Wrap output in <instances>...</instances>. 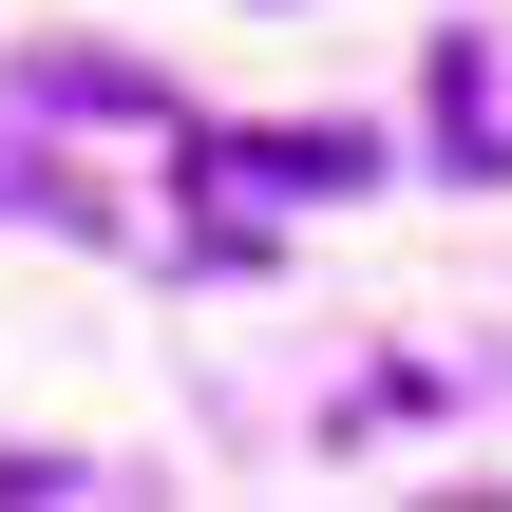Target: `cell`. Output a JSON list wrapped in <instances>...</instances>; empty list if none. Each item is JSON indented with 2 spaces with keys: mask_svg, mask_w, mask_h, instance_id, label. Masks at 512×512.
I'll list each match as a JSON object with an SVG mask.
<instances>
[{
  "mask_svg": "<svg viewBox=\"0 0 512 512\" xmlns=\"http://www.w3.org/2000/svg\"><path fill=\"white\" fill-rule=\"evenodd\" d=\"M494 57H475V38H437V152H456V171H494Z\"/></svg>",
  "mask_w": 512,
  "mask_h": 512,
  "instance_id": "obj_2",
  "label": "cell"
},
{
  "mask_svg": "<svg viewBox=\"0 0 512 512\" xmlns=\"http://www.w3.org/2000/svg\"><path fill=\"white\" fill-rule=\"evenodd\" d=\"M209 171L285 190V209H342V190H380V133H209Z\"/></svg>",
  "mask_w": 512,
  "mask_h": 512,
  "instance_id": "obj_1",
  "label": "cell"
}]
</instances>
